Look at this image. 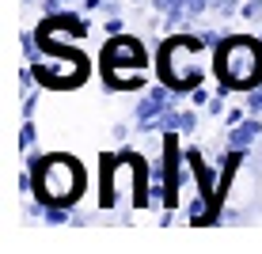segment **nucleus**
Listing matches in <instances>:
<instances>
[{"label":"nucleus","instance_id":"obj_1","mask_svg":"<svg viewBox=\"0 0 262 254\" xmlns=\"http://www.w3.org/2000/svg\"><path fill=\"white\" fill-rule=\"evenodd\" d=\"M84 194V167L76 156H46L34 163V197L42 205H72Z\"/></svg>","mask_w":262,"mask_h":254},{"label":"nucleus","instance_id":"obj_2","mask_svg":"<svg viewBox=\"0 0 262 254\" xmlns=\"http://www.w3.org/2000/svg\"><path fill=\"white\" fill-rule=\"evenodd\" d=\"M216 76L228 87H255L262 80V46L251 38H228L216 50Z\"/></svg>","mask_w":262,"mask_h":254}]
</instances>
